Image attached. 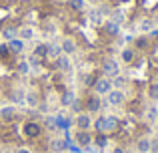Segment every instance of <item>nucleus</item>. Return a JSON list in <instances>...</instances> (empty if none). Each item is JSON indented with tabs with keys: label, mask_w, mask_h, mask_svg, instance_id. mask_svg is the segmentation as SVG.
<instances>
[{
	"label": "nucleus",
	"mask_w": 158,
	"mask_h": 153,
	"mask_svg": "<svg viewBox=\"0 0 158 153\" xmlns=\"http://www.w3.org/2000/svg\"><path fill=\"white\" fill-rule=\"evenodd\" d=\"M102 73H104V77H108V79L118 77V75H120V65H118V61L106 59L104 65H102Z\"/></svg>",
	"instance_id": "1"
},
{
	"label": "nucleus",
	"mask_w": 158,
	"mask_h": 153,
	"mask_svg": "<svg viewBox=\"0 0 158 153\" xmlns=\"http://www.w3.org/2000/svg\"><path fill=\"white\" fill-rule=\"evenodd\" d=\"M106 103L112 107H120L124 103V91L122 89H112L106 93Z\"/></svg>",
	"instance_id": "2"
},
{
	"label": "nucleus",
	"mask_w": 158,
	"mask_h": 153,
	"mask_svg": "<svg viewBox=\"0 0 158 153\" xmlns=\"http://www.w3.org/2000/svg\"><path fill=\"white\" fill-rule=\"evenodd\" d=\"M108 91H112V79L100 77V79L94 81V93L96 95H106Z\"/></svg>",
	"instance_id": "3"
},
{
	"label": "nucleus",
	"mask_w": 158,
	"mask_h": 153,
	"mask_svg": "<svg viewBox=\"0 0 158 153\" xmlns=\"http://www.w3.org/2000/svg\"><path fill=\"white\" fill-rule=\"evenodd\" d=\"M74 123H76L78 131H88L90 127H92V117H90L88 113H78L76 119H74Z\"/></svg>",
	"instance_id": "4"
},
{
	"label": "nucleus",
	"mask_w": 158,
	"mask_h": 153,
	"mask_svg": "<svg viewBox=\"0 0 158 153\" xmlns=\"http://www.w3.org/2000/svg\"><path fill=\"white\" fill-rule=\"evenodd\" d=\"M102 109V101H100V95H90L88 99H86V111L88 113H98V111Z\"/></svg>",
	"instance_id": "5"
},
{
	"label": "nucleus",
	"mask_w": 158,
	"mask_h": 153,
	"mask_svg": "<svg viewBox=\"0 0 158 153\" xmlns=\"http://www.w3.org/2000/svg\"><path fill=\"white\" fill-rule=\"evenodd\" d=\"M102 26H104V32L108 36H118L120 34V24L118 22H114V20H104V22H102Z\"/></svg>",
	"instance_id": "6"
},
{
	"label": "nucleus",
	"mask_w": 158,
	"mask_h": 153,
	"mask_svg": "<svg viewBox=\"0 0 158 153\" xmlns=\"http://www.w3.org/2000/svg\"><path fill=\"white\" fill-rule=\"evenodd\" d=\"M60 47H62V55H74V52H76V40H74V38H70V36H66V38L64 40H62V44H60Z\"/></svg>",
	"instance_id": "7"
},
{
	"label": "nucleus",
	"mask_w": 158,
	"mask_h": 153,
	"mask_svg": "<svg viewBox=\"0 0 158 153\" xmlns=\"http://www.w3.org/2000/svg\"><path fill=\"white\" fill-rule=\"evenodd\" d=\"M88 20L92 24H102L104 22V12H102L100 8H90L88 10Z\"/></svg>",
	"instance_id": "8"
},
{
	"label": "nucleus",
	"mask_w": 158,
	"mask_h": 153,
	"mask_svg": "<svg viewBox=\"0 0 158 153\" xmlns=\"http://www.w3.org/2000/svg\"><path fill=\"white\" fill-rule=\"evenodd\" d=\"M56 67H58V71H62V73H68L70 69H72V63H70V56L68 55H60L56 59Z\"/></svg>",
	"instance_id": "9"
},
{
	"label": "nucleus",
	"mask_w": 158,
	"mask_h": 153,
	"mask_svg": "<svg viewBox=\"0 0 158 153\" xmlns=\"http://www.w3.org/2000/svg\"><path fill=\"white\" fill-rule=\"evenodd\" d=\"M24 133H26L28 137H38V135L42 133V127H40L38 123L30 121V123H26V125H24Z\"/></svg>",
	"instance_id": "10"
},
{
	"label": "nucleus",
	"mask_w": 158,
	"mask_h": 153,
	"mask_svg": "<svg viewBox=\"0 0 158 153\" xmlns=\"http://www.w3.org/2000/svg\"><path fill=\"white\" fill-rule=\"evenodd\" d=\"M18 38L20 40H32L34 38V28L32 26H20L18 28Z\"/></svg>",
	"instance_id": "11"
},
{
	"label": "nucleus",
	"mask_w": 158,
	"mask_h": 153,
	"mask_svg": "<svg viewBox=\"0 0 158 153\" xmlns=\"http://www.w3.org/2000/svg\"><path fill=\"white\" fill-rule=\"evenodd\" d=\"M60 55H62V47H60V44H48L46 59H50V61H56Z\"/></svg>",
	"instance_id": "12"
},
{
	"label": "nucleus",
	"mask_w": 158,
	"mask_h": 153,
	"mask_svg": "<svg viewBox=\"0 0 158 153\" xmlns=\"http://www.w3.org/2000/svg\"><path fill=\"white\" fill-rule=\"evenodd\" d=\"M8 51L10 52H22L24 51V40H20L18 36L12 40H8Z\"/></svg>",
	"instance_id": "13"
},
{
	"label": "nucleus",
	"mask_w": 158,
	"mask_h": 153,
	"mask_svg": "<svg viewBox=\"0 0 158 153\" xmlns=\"http://www.w3.org/2000/svg\"><path fill=\"white\" fill-rule=\"evenodd\" d=\"M14 115H16L14 105H6V107H2V109H0V117H2L4 121H12V119H14Z\"/></svg>",
	"instance_id": "14"
},
{
	"label": "nucleus",
	"mask_w": 158,
	"mask_h": 153,
	"mask_svg": "<svg viewBox=\"0 0 158 153\" xmlns=\"http://www.w3.org/2000/svg\"><path fill=\"white\" fill-rule=\"evenodd\" d=\"M138 28L140 32H146V34H150L152 30H154V22H152V18H142L138 22Z\"/></svg>",
	"instance_id": "15"
},
{
	"label": "nucleus",
	"mask_w": 158,
	"mask_h": 153,
	"mask_svg": "<svg viewBox=\"0 0 158 153\" xmlns=\"http://www.w3.org/2000/svg\"><path fill=\"white\" fill-rule=\"evenodd\" d=\"M136 149H138V153H150V139L140 137L138 141H136Z\"/></svg>",
	"instance_id": "16"
},
{
	"label": "nucleus",
	"mask_w": 158,
	"mask_h": 153,
	"mask_svg": "<svg viewBox=\"0 0 158 153\" xmlns=\"http://www.w3.org/2000/svg\"><path fill=\"white\" fill-rule=\"evenodd\" d=\"M76 143L78 145H90V143H92V137L88 135V131H78L76 133Z\"/></svg>",
	"instance_id": "17"
},
{
	"label": "nucleus",
	"mask_w": 158,
	"mask_h": 153,
	"mask_svg": "<svg viewBox=\"0 0 158 153\" xmlns=\"http://www.w3.org/2000/svg\"><path fill=\"white\" fill-rule=\"evenodd\" d=\"M120 61H122L124 65H130L132 61H134V51H132V48H122V51H120Z\"/></svg>",
	"instance_id": "18"
},
{
	"label": "nucleus",
	"mask_w": 158,
	"mask_h": 153,
	"mask_svg": "<svg viewBox=\"0 0 158 153\" xmlns=\"http://www.w3.org/2000/svg\"><path fill=\"white\" fill-rule=\"evenodd\" d=\"M156 119H158V109H156L154 103H152V105L146 107V121H148V123H154Z\"/></svg>",
	"instance_id": "19"
},
{
	"label": "nucleus",
	"mask_w": 158,
	"mask_h": 153,
	"mask_svg": "<svg viewBox=\"0 0 158 153\" xmlns=\"http://www.w3.org/2000/svg\"><path fill=\"white\" fill-rule=\"evenodd\" d=\"M74 101H76V95H74L72 91H66V93L60 97V105H64V107H70Z\"/></svg>",
	"instance_id": "20"
},
{
	"label": "nucleus",
	"mask_w": 158,
	"mask_h": 153,
	"mask_svg": "<svg viewBox=\"0 0 158 153\" xmlns=\"http://www.w3.org/2000/svg\"><path fill=\"white\" fill-rule=\"evenodd\" d=\"M116 129H118V119L114 115H106V133L116 131Z\"/></svg>",
	"instance_id": "21"
},
{
	"label": "nucleus",
	"mask_w": 158,
	"mask_h": 153,
	"mask_svg": "<svg viewBox=\"0 0 158 153\" xmlns=\"http://www.w3.org/2000/svg\"><path fill=\"white\" fill-rule=\"evenodd\" d=\"M68 6L72 8L74 12H82L86 8V0H68Z\"/></svg>",
	"instance_id": "22"
},
{
	"label": "nucleus",
	"mask_w": 158,
	"mask_h": 153,
	"mask_svg": "<svg viewBox=\"0 0 158 153\" xmlns=\"http://www.w3.org/2000/svg\"><path fill=\"white\" fill-rule=\"evenodd\" d=\"M2 36H4L6 40H12V38H16V36H18V28H12V26L4 28V30H2Z\"/></svg>",
	"instance_id": "23"
},
{
	"label": "nucleus",
	"mask_w": 158,
	"mask_h": 153,
	"mask_svg": "<svg viewBox=\"0 0 158 153\" xmlns=\"http://www.w3.org/2000/svg\"><path fill=\"white\" fill-rule=\"evenodd\" d=\"M24 103L30 105V107H36V105H38V95H36V93H26V95H24Z\"/></svg>",
	"instance_id": "24"
},
{
	"label": "nucleus",
	"mask_w": 158,
	"mask_h": 153,
	"mask_svg": "<svg viewBox=\"0 0 158 153\" xmlns=\"http://www.w3.org/2000/svg\"><path fill=\"white\" fill-rule=\"evenodd\" d=\"M94 129H96L98 133H106V117H98L96 121H94Z\"/></svg>",
	"instance_id": "25"
},
{
	"label": "nucleus",
	"mask_w": 158,
	"mask_h": 153,
	"mask_svg": "<svg viewBox=\"0 0 158 153\" xmlns=\"http://www.w3.org/2000/svg\"><path fill=\"white\" fill-rule=\"evenodd\" d=\"M148 97H150V101H158V83H152L148 87Z\"/></svg>",
	"instance_id": "26"
},
{
	"label": "nucleus",
	"mask_w": 158,
	"mask_h": 153,
	"mask_svg": "<svg viewBox=\"0 0 158 153\" xmlns=\"http://www.w3.org/2000/svg\"><path fill=\"white\" fill-rule=\"evenodd\" d=\"M54 119H56V127H58V129H60V127H62V129H68L70 121H68L66 117H62V115H58V117H54Z\"/></svg>",
	"instance_id": "27"
},
{
	"label": "nucleus",
	"mask_w": 158,
	"mask_h": 153,
	"mask_svg": "<svg viewBox=\"0 0 158 153\" xmlns=\"http://www.w3.org/2000/svg\"><path fill=\"white\" fill-rule=\"evenodd\" d=\"M122 85H126V81H124V79L120 77V75L112 79V89H120V87H122Z\"/></svg>",
	"instance_id": "28"
},
{
	"label": "nucleus",
	"mask_w": 158,
	"mask_h": 153,
	"mask_svg": "<svg viewBox=\"0 0 158 153\" xmlns=\"http://www.w3.org/2000/svg\"><path fill=\"white\" fill-rule=\"evenodd\" d=\"M106 143H108L106 135H104V133H98V137H96V145H98V147H106Z\"/></svg>",
	"instance_id": "29"
},
{
	"label": "nucleus",
	"mask_w": 158,
	"mask_h": 153,
	"mask_svg": "<svg viewBox=\"0 0 158 153\" xmlns=\"http://www.w3.org/2000/svg\"><path fill=\"white\" fill-rule=\"evenodd\" d=\"M46 51H48V44H40V47L36 48V56H38V59L46 56Z\"/></svg>",
	"instance_id": "30"
},
{
	"label": "nucleus",
	"mask_w": 158,
	"mask_h": 153,
	"mask_svg": "<svg viewBox=\"0 0 158 153\" xmlns=\"http://www.w3.org/2000/svg\"><path fill=\"white\" fill-rule=\"evenodd\" d=\"M134 43H136V47H138V48H146L148 47V38H146V36H140V38L134 40Z\"/></svg>",
	"instance_id": "31"
},
{
	"label": "nucleus",
	"mask_w": 158,
	"mask_h": 153,
	"mask_svg": "<svg viewBox=\"0 0 158 153\" xmlns=\"http://www.w3.org/2000/svg\"><path fill=\"white\" fill-rule=\"evenodd\" d=\"M18 71H20V75H28V73H30V65H28V63H20Z\"/></svg>",
	"instance_id": "32"
},
{
	"label": "nucleus",
	"mask_w": 158,
	"mask_h": 153,
	"mask_svg": "<svg viewBox=\"0 0 158 153\" xmlns=\"http://www.w3.org/2000/svg\"><path fill=\"white\" fill-rule=\"evenodd\" d=\"M44 123H46L48 129H58V127H56V119H54V117H46V119H44Z\"/></svg>",
	"instance_id": "33"
},
{
	"label": "nucleus",
	"mask_w": 158,
	"mask_h": 153,
	"mask_svg": "<svg viewBox=\"0 0 158 153\" xmlns=\"http://www.w3.org/2000/svg\"><path fill=\"white\" fill-rule=\"evenodd\" d=\"M150 153H158V137L150 139Z\"/></svg>",
	"instance_id": "34"
},
{
	"label": "nucleus",
	"mask_w": 158,
	"mask_h": 153,
	"mask_svg": "<svg viewBox=\"0 0 158 153\" xmlns=\"http://www.w3.org/2000/svg\"><path fill=\"white\" fill-rule=\"evenodd\" d=\"M52 147H54V149H66V143L64 141H54Z\"/></svg>",
	"instance_id": "35"
},
{
	"label": "nucleus",
	"mask_w": 158,
	"mask_h": 153,
	"mask_svg": "<svg viewBox=\"0 0 158 153\" xmlns=\"http://www.w3.org/2000/svg\"><path fill=\"white\" fill-rule=\"evenodd\" d=\"M16 153H32V151L26 149V147H20V149H16Z\"/></svg>",
	"instance_id": "36"
},
{
	"label": "nucleus",
	"mask_w": 158,
	"mask_h": 153,
	"mask_svg": "<svg viewBox=\"0 0 158 153\" xmlns=\"http://www.w3.org/2000/svg\"><path fill=\"white\" fill-rule=\"evenodd\" d=\"M6 51H8V44H2V47H0V55H4Z\"/></svg>",
	"instance_id": "37"
},
{
	"label": "nucleus",
	"mask_w": 158,
	"mask_h": 153,
	"mask_svg": "<svg viewBox=\"0 0 158 153\" xmlns=\"http://www.w3.org/2000/svg\"><path fill=\"white\" fill-rule=\"evenodd\" d=\"M152 22H154V28H158V14L154 16V18H152Z\"/></svg>",
	"instance_id": "38"
},
{
	"label": "nucleus",
	"mask_w": 158,
	"mask_h": 153,
	"mask_svg": "<svg viewBox=\"0 0 158 153\" xmlns=\"http://www.w3.org/2000/svg\"><path fill=\"white\" fill-rule=\"evenodd\" d=\"M150 36H158V28H154V30L150 32Z\"/></svg>",
	"instance_id": "39"
},
{
	"label": "nucleus",
	"mask_w": 158,
	"mask_h": 153,
	"mask_svg": "<svg viewBox=\"0 0 158 153\" xmlns=\"http://www.w3.org/2000/svg\"><path fill=\"white\" fill-rule=\"evenodd\" d=\"M54 2H58V4H62V2H68V0H54Z\"/></svg>",
	"instance_id": "40"
},
{
	"label": "nucleus",
	"mask_w": 158,
	"mask_h": 153,
	"mask_svg": "<svg viewBox=\"0 0 158 153\" xmlns=\"http://www.w3.org/2000/svg\"><path fill=\"white\" fill-rule=\"evenodd\" d=\"M114 153H124L122 149H120V147H118V149H114Z\"/></svg>",
	"instance_id": "41"
},
{
	"label": "nucleus",
	"mask_w": 158,
	"mask_h": 153,
	"mask_svg": "<svg viewBox=\"0 0 158 153\" xmlns=\"http://www.w3.org/2000/svg\"><path fill=\"white\" fill-rule=\"evenodd\" d=\"M86 2H90V0H86Z\"/></svg>",
	"instance_id": "42"
},
{
	"label": "nucleus",
	"mask_w": 158,
	"mask_h": 153,
	"mask_svg": "<svg viewBox=\"0 0 158 153\" xmlns=\"http://www.w3.org/2000/svg\"><path fill=\"white\" fill-rule=\"evenodd\" d=\"M156 121H158V119H156Z\"/></svg>",
	"instance_id": "43"
}]
</instances>
